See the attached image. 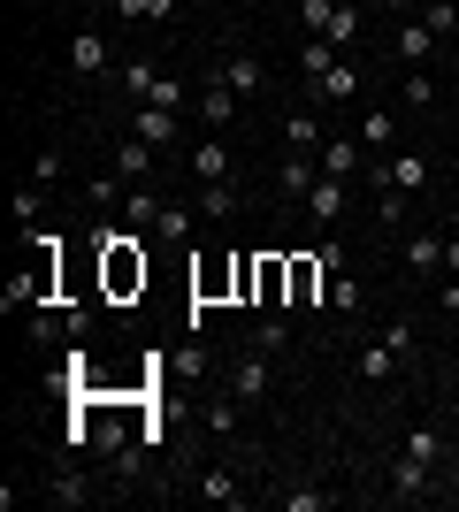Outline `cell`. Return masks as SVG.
<instances>
[{
	"mask_svg": "<svg viewBox=\"0 0 459 512\" xmlns=\"http://www.w3.org/2000/svg\"><path fill=\"white\" fill-rule=\"evenodd\" d=\"M245 344H253V352H268V360H276V352H284V344H291V321H284V314H268L261 329L245 337Z\"/></svg>",
	"mask_w": 459,
	"mask_h": 512,
	"instance_id": "obj_28",
	"label": "cell"
},
{
	"mask_svg": "<svg viewBox=\"0 0 459 512\" xmlns=\"http://www.w3.org/2000/svg\"><path fill=\"white\" fill-rule=\"evenodd\" d=\"M375 222H383V230H398V222H406V207H398V192H383V176H375Z\"/></svg>",
	"mask_w": 459,
	"mask_h": 512,
	"instance_id": "obj_35",
	"label": "cell"
},
{
	"mask_svg": "<svg viewBox=\"0 0 459 512\" xmlns=\"http://www.w3.org/2000/svg\"><path fill=\"white\" fill-rule=\"evenodd\" d=\"M199 115H207V123H238V92L222 85L215 69H207V85H199Z\"/></svg>",
	"mask_w": 459,
	"mask_h": 512,
	"instance_id": "obj_15",
	"label": "cell"
},
{
	"mask_svg": "<svg viewBox=\"0 0 459 512\" xmlns=\"http://www.w3.org/2000/svg\"><path fill=\"white\" fill-rule=\"evenodd\" d=\"M46 497H54V505H85V497H92V482H85V474H77V467H54V482H46Z\"/></svg>",
	"mask_w": 459,
	"mask_h": 512,
	"instance_id": "obj_27",
	"label": "cell"
},
{
	"mask_svg": "<svg viewBox=\"0 0 459 512\" xmlns=\"http://www.w3.org/2000/svg\"><path fill=\"white\" fill-rule=\"evenodd\" d=\"M100 260H108V299H131L146 291V253H138V230H100Z\"/></svg>",
	"mask_w": 459,
	"mask_h": 512,
	"instance_id": "obj_1",
	"label": "cell"
},
{
	"mask_svg": "<svg viewBox=\"0 0 459 512\" xmlns=\"http://www.w3.org/2000/svg\"><path fill=\"white\" fill-rule=\"evenodd\" d=\"M199 497H207V505H245V482L230 467H207L199 474Z\"/></svg>",
	"mask_w": 459,
	"mask_h": 512,
	"instance_id": "obj_19",
	"label": "cell"
},
{
	"mask_svg": "<svg viewBox=\"0 0 459 512\" xmlns=\"http://www.w3.org/2000/svg\"><path fill=\"white\" fill-rule=\"evenodd\" d=\"M406 459H421V467L444 474V436H437V428H406Z\"/></svg>",
	"mask_w": 459,
	"mask_h": 512,
	"instance_id": "obj_25",
	"label": "cell"
},
{
	"mask_svg": "<svg viewBox=\"0 0 459 512\" xmlns=\"http://www.w3.org/2000/svg\"><path fill=\"white\" fill-rule=\"evenodd\" d=\"M123 23H169L176 16V0H108Z\"/></svg>",
	"mask_w": 459,
	"mask_h": 512,
	"instance_id": "obj_26",
	"label": "cell"
},
{
	"mask_svg": "<svg viewBox=\"0 0 459 512\" xmlns=\"http://www.w3.org/2000/svg\"><path fill=\"white\" fill-rule=\"evenodd\" d=\"M192 291H199V299H222V291H238V260H230V268H222V260H207V268L192 276Z\"/></svg>",
	"mask_w": 459,
	"mask_h": 512,
	"instance_id": "obj_24",
	"label": "cell"
},
{
	"mask_svg": "<svg viewBox=\"0 0 459 512\" xmlns=\"http://www.w3.org/2000/svg\"><path fill=\"white\" fill-rule=\"evenodd\" d=\"M153 214H161V192H131L123 199V222H131V230H153Z\"/></svg>",
	"mask_w": 459,
	"mask_h": 512,
	"instance_id": "obj_30",
	"label": "cell"
},
{
	"mask_svg": "<svg viewBox=\"0 0 459 512\" xmlns=\"http://www.w3.org/2000/svg\"><path fill=\"white\" fill-rule=\"evenodd\" d=\"M391 115H360V146H368V153H383V146H391Z\"/></svg>",
	"mask_w": 459,
	"mask_h": 512,
	"instance_id": "obj_33",
	"label": "cell"
},
{
	"mask_svg": "<svg viewBox=\"0 0 459 512\" xmlns=\"http://www.w3.org/2000/svg\"><path fill=\"white\" fill-rule=\"evenodd\" d=\"M444 268H452V276H459V237H444Z\"/></svg>",
	"mask_w": 459,
	"mask_h": 512,
	"instance_id": "obj_41",
	"label": "cell"
},
{
	"mask_svg": "<svg viewBox=\"0 0 459 512\" xmlns=\"http://www.w3.org/2000/svg\"><path fill=\"white\" fill-rule=\"evenodd\" d=\"M437 31H429V23H421V16H406V23H398V39H391V54H398V62H406V69H421V62H429V54H437Z\"/></svg>",
	"mask_w": 459,
	"mask_h": 512,
	"instance_id": "obj_5",
	"label": "cell"
},
{
	"mask_svg": "<svg viewBox=\"0 0 459 512\" xmlns=\"http://www.w3.org/2000/svg\"><path fill=\"white\" fill-rule=\"evenodd\" d=\"M192 176L199 184H230V146H222V138H199L192 146Z\"/></svg>",
	"mask_w": 459,
	"mask_h": 512,
	"instance_id": "obj_12",
	"label": "cell"
},
{
	"mask_svg": "<svg viewBox=\"0 0 459 512\" xmlns=\"http://www.w3.org/2000/svg\"><path fill=\"white\" fill-rule=\"evenodd\" d=\"M153 92H161V69H153V62H123V100L146 107Z\"/></svg>",
	"mask_w": 459,
	"mask_h": 512,
	"instance_id": "obj_20",
	"label": "cell"
},
{
	"mask_svg": "<svg viewBox=\"0 0 459 512\" xmlns=\"http://www.w3.org/2000/svg\"><path fill=\"white\" fill-rule=\"evenodd\" d=\"M138 138L146 146H176V107H138Z\"/></svg>",
	"mask_w": 459,
	"mask_h": 512,
	"instance_id": "obj_21",
	"label": "cell"
},
{
	"mask_svg": "<svg viewBox=\"0 0 459 512\" xmlns=\"http://www.w3.org/2000/svg\"><path fill=\"white\" fill-rule=\"evenodd\" d=\"M314 161H322V176H345V184H352V176L368 169L375 153L360 146V130H352V138H322V153H314Z\"/></svg>",
	"mask_w": 459,
	"mask_h": 512,
	"instance_id": "obj_3",
	"label": "cell"
},
{
	"mask_svg": "<svg viewBox=\"0 0 459 512\" xmlns=\"http://www.w3.org/2000/svg\"><path fill=\"white\" fill-rule=\"evenodd\" d=\"M199 207L215 214V222H230V214H238V192H230V184H199Z\"/></svg>",
	"mask_w": 459,
	"mask_h": 512,
	"instance_id": "obj_31",
	"label": "cell"
},
{
	"mask_svg": "<svg viewBox=\"0 0 459 512\" xmlns=\"http://www.w3.org/2000/svg\"><path fill=\"white\" fill-rule=\"evenodd\" d=\"M383 344L398 352V367H414L421 360V321L414 314H391V321H383Z\"/></svg>",
	"mask_w": 459,
	"mask_h": 512,
	"instance_id": "obj_13",
	"label": "cell"
},
{
	"mask_svg": "<svg viewBox=\"0 0 459 512\" xmlns=\"http://www.w3.org/2000/svg\"><path fill=\"white\" fill-rule=\"evenodd\" d=\"M398 253H406V268H414V276H437V268H444V230H406V245H398Z\"/></svg>",
	"mask_w": 459,
	"mask_h": 512,
	"instance_id": "obj_9",
	"label": "cell"
},
{
	"mask_svg": "<svg viewBox=\"0 0 459 512\" xmlns=\"http://www.w3.org/2000/svg\"><path fill=\"white\" fill-rule=\"evenodd\" d=\"M421 23H429L437 39H459V0H421Z\"/></svg>",
	"mask_w": 459,
	"mask_h": 512,
	"instance_id": "obj_29",
	"label": "cell"
},
{
	"mask_svg": "<svg viewBox=\"0 0 459 512\" xmlns=\"http://www.w3.org/2000/svg\"><path fill=\"white\" fill-rule=\"evenodd\" d=\"M322 39L337 46V54H352V46H360V8H352V0H337V16H329Z\"/></svg>",
	"mask_w": 459,
	"mask_h": 512,
	"instance_id": "obj_23",
	"label": "cell"
},
{
	"mask_svg": "<svg viewBox=\"0 0 459 512\" xmlns=\"http://www.w3.org/2000/svg\"><path fill=\"white\" fill-rule=\"evenodd\" d=\"M215 77H222V85H230V92H238V100H253V92H268V69L253 62V54H222V62H215Z\"/></svg>",
	"mask_w": 459,
	"mask_h": 512,
	"instance_id": "obj_6",
	"label": "cell"
},
{
	"mask_svg": "<svg viewBox=\"0 0 459 512\" xmlns=\"http://www.w3.org/2000/svg\"><path fill=\"white\" fill-rule=\"evenodd\" d=\"M153 161H161V146H146V138H123V146H115V176H123V184H146L153 176Z\"/></svg>",
	"mask_w": 459,
	"mask_h": 512,
	"instance_id": "obj_10",
	"label": "cell"
},
{
	"mask_svg": "<svg viewBox=\"0 0 459 512\" xmlns=\"http://www.w3.org/2000/svg\"><path fill=\"white\" fill-rule=\"evenodd\" d=\"M284 512H329V490H284Z\"/></svg>",
	"mask_w": 459,
	"mask_h": 512,
	"instance_id": "obj_38",
	"label": "cell"
},
{
	"mask_svg": "<svg viewBox=\"0 0 459 512\" xmlns=\"http://www.w3.org/2000/svg\"><path fill=\"white\" fill-rule=\"evenodd\" d=\"M62 169H69V161H62V146H46L39 161H31V184H62Z\"/></svg>",
	"mask_w": 459,
	"mask_h": 512,
	"instance_id": "obj_34",
	"label": "cell"
},
{
	"mask_svg": "<svg viewBox=\"0 0 459 512\" xmlns=\"http://www.w3.org/2000/svg\"><path fill=\"white\" fill-rule=\"evenodd\" d=\"M352 375H360V383H391V375H398V352H391L383 337H368V344H360V367H352Z\"/></svg>",
	"mask_w": 459,
	"mask_h": 512,
	"instance_id": "obj_16",
	"label": "cell"
},
{
	"mask_svg": "<svg viewBox=\"0 0 459 512\" xmlns=\"http://www.w3.org/2000/svg\"><path fill=\"white\" fill-rule=\"evenodd\" d=\"M146 107H176V115H184V77H161V92H153Z\"/></svg>",
	"mask_w": 459,
	"mask_h": 512,
	"instance_id": "obj_39",
	"label": "cell"
},
{
	"mask_svg": "<svg viewBox=\"0 0 459 512\" xmlns=\"http://www.w3.org/2000/svg\"><path fill=\"white\" fill-rule=\"evenodd\" d=\"M284 153H322V123H314V107H291V115H284Z\"/></svg>",
	"mask_w": 459,
	"mask_h": 512,
	"instance_id": "obj_14",
	"label": "cell"
},
{
	"mask_svg": "<svg viewBox=\"0 0 459 512\" xmlns=\"http://www.w3.org/2000/svg\"><path fill=\"white\" fill-rule=\"evenodd\" d=\"M452 138H459V100H452Z\"/></svg>",
	"mask_w": 459,
	"mask_h": 512,
	"instance_id": "obj_42",
	"label": "cell"
},
{
	"mask_svg": "<svg viewBox=\"0 0 459 512\" xmlns=\"http://www.w3.org/2000/svg\"><path fill=\"white\" fill-rule=\"evenodd\" d=\"M383 184H391V192H429V161H421V153H391V161H383Z\"/></svg>",
	"mask_w": 459,
	"mask_h": 512,
	"instance_id": "obj_11",
	"label": "cell"
},
{
	"mask_svg": "<svg viewBox=\"0 0 459 512\" xmlns=\"http://www.w3.org/2000/svg\"><path fill=\"white\" fill-rule=\"evenodd\" d=\"M153 237H161V245H184V237H192V207L161 199V214H153Z\"/></svg>",
	"mask_w": 459,
	"mask_h": 512,
	"instance_id": "obj_22",
	"label": "cell"
},
{
	"mask_svg": "<svg viewBox=\"0 0 459 512\" xmlns=\"http://www.w3.org/2000/svg\"><path fill=\"white\" fill-rule=\"evenodd\" d=\"M322 268H329L322 253H291V299L284 306H299V314H306V306L322 299Z\"/></svg>",
	"mask_w": 459,
	"mask_h": 512,
	"instance_id": "obj_7",
	"label": "cell"
},
{
	"mask_svg": "<svg viewBox=\"0 0 459 512\" xmlns=\"http://www.w3.org/2000/svg\"><path fill=\"white\" fill-rule=\"evenodd\" d=\"M429 490H437V467H421V459L398 451V459H391V497H398V505H421Z\"/></svg>",
	"mask_w": 459,
	"mask_h": 512,
	"instance_id": "obj_4",
	"label": "cell"
},
{
	"mask_svg": "<svg viewBox=\"0 0 459 512\" xmlns=\"http://www.w3.org/2000/svg\"><path fill=\"white\" fill-rule=\"evenodd\" d=\"M268 390H276V367H268V352H253V344H245V360L230 367V398H238V406H261Z\"/></svg>",
	"mask_w": 459,
	"mask_h": 512,
	"instance_id": "obj_2",
	"label": "cell"
},
{
	"mask_svg": "<svg viewBox=\"0 0 459 512\" xmlns=\"http://www.w3.org/2000/svg\"><path fill=\"white\" fill-rule=\"evenodd\" d=\"M406 107H437V85H429V69H406Z\"/></svg>",
	"mask_w": 459,
	"mask_h": 512,
	"instance_id": "obj_36",
	"label": "cell"
},
{
	"mask_svg": "<svg viewBox=\"0 0 459 512\" xmlns=\"http://www.w3.org/2000/svg\"><path fill=\"white\" fill-rule=\"evenodd\" d=\"M69 62H77V77H100L115 54H108V39H100V31H77V39H69Z\"/></svg>",
	"mask_w": 459,
	"mask_h": 512,
	"instance_id": "obj_17",
	"label": "cell"
},
{
	"mask_svg": "<svg viewBox=\"0 0 459 512\" xmlns=\"http://www.w3.org/2000/svg\"><path fill=\"white\" fill-rule=\"evenodd\" d=\"M306 214H314V222H337V214H345V176H322V184L306 192Z\"/></svg>",
	"mask_w": 459,
	"mask_h": 512,
	"instance_id": "obj_18",
	"label": "cell"
},
{
	"mask_svg": "<svg viewBox=\"0 0 459 512\" xmlns=\"http://www.w3.org/2000/svg\"><path fill=\"white\" fill-rule=\"evenodd\" d=\"M383 8H391V16H421V0H383Z\"/></svg>",
	"mask_w": 459,
	"mask_h": 512,
	"instance_id": "obj_40",
	"label": "cell"
},
{
	"mask_svg": "<svg viewBox=\"0 0 459 512\" xmlns=\"http://www.w3.org/2000/svg\"><path fill=\"white\" fill-rule=\"evenodd\" d=\"M238 398H215V413H207V428H215V436H238Z\"/></svg>",
	"mask_w": 459,
	"mask_h": 512,
	"instance_id": "obj_37",
	"label": "cell"
},
{
	"mask_svg": "<svg viewBox=\"0 0 459 512\" xmlns=\"http://www.w3.org/2000/svg\"><path fill=\"white\" fill-rule=\"evenodd\" d=\"M329 16H337V0H299V23H306V39H322Z\"/></svg>",
	"mask_w": 459,
	"mask_h": 512,
	"instance_id": "obj_32",
	"label": "cell"
},
{
	"mask_svg": "<svg viewBox=\"0 0 459 512\" xmlns=\"http://www.w3.org/2000/svg\"><path fill=\"white\" fill-rule=\"evenodd\" d=\"M314 184H322V161H314V153H284V169H276V192H284V199H306Z\"/></svg>",
	"mask_w": 459,
	"mask_h": 512,
	"instance_id": "obj_8",
	"label": "cell"
},
{
	"mask_svg": "<svg viewBox=\"0 0 459 512\" xmlns=\"http://www.w3.org/2000/svg\"><path fill=\"white\" fill-rule=\"evenodd\" d=\"M452 505H459V482H452Z\"/></svg>",
	"mask_w": 459,
	"mask_h": 512,
	"instance_id": "obj_43",
	"label": "cell"
}]
</instances>
